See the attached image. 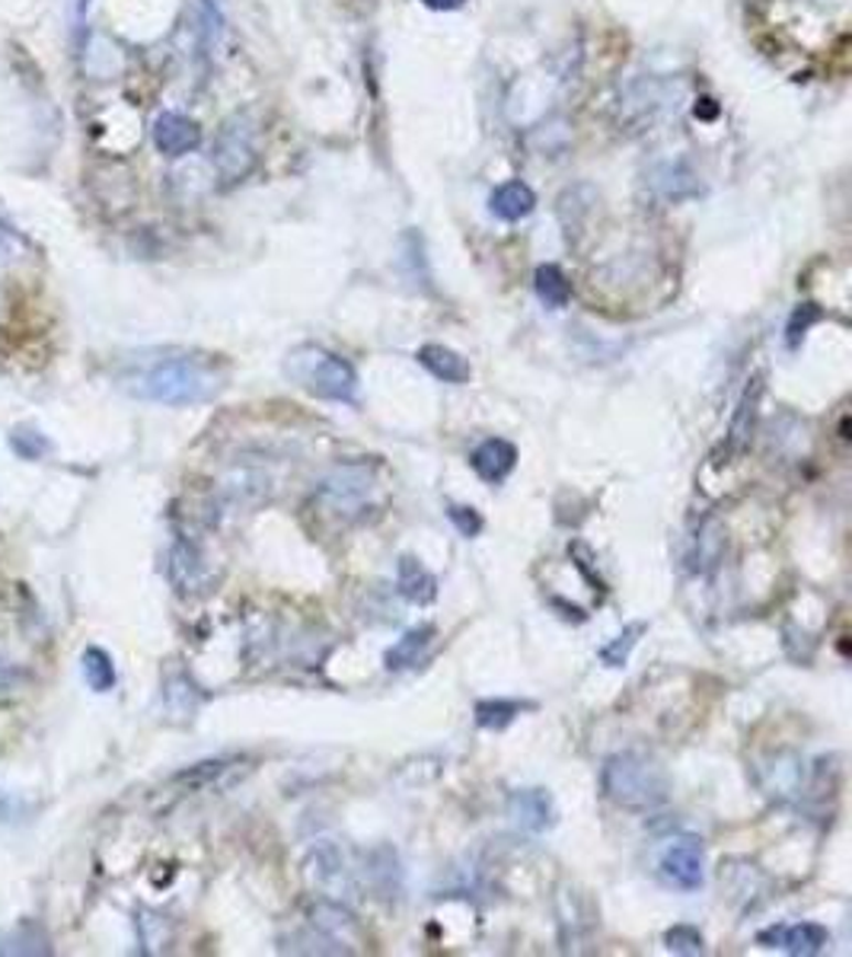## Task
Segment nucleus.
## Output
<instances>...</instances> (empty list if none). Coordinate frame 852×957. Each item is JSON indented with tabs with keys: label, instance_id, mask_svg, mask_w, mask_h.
Segmentation results:
<instances>
[{
	"label": "nucleus",
	"instance_id": "2eb2a0df",
	"mask_svg": "<svg viewBox=\"0 0 852 957\" xmlns=\"http://www.w3.org/2000/svg\"><path fill=\"white\" fill-rule=\"evenodd\" d=\"M434 626H419V628H409L399 642H396L393 648L384 655V667L387 670H406V667H416L419 660H422V655L428 652V645L434 642Z\"/></svg>",
	"mask_w": 852,
	"mask_h": 957
},
{
	"label": "nucleus",
	"instance_id": "20e7f679",
	"mask_svg": "<svg viewBox=\"0 0 852 957\" xmlns=\"http://www.w3.org/2000/svg\"><path fill=\"white\" fill-rule=\"evenodd\" d=\"M256 125L249 116H234L224 121L217 144H214V166L224 182L244 180L246 173L256 166Z\"/></svg>",
	"mask_w": 852,
	"mask_h": 957
},
{
	"label": "nucleus",
	"instance_id": "f257e3e1",
	"mask_svg": "<svg viewBox=\"0 0 852 957\" xmlns=\"http://www.w3.org/2000/svg\"><path fill=\"white\" fill-rule=\"evenodd\" d=\"M230 367L220 355L195 348H144L122 361L119 387L157 406H202L227 387Z\"/></svg>",
	"mask_w": 852,
	"mask_h": 957
},
{
	"label": "nucleus",
	"instance_id": "412c9836",
	"mask_svg": "<svg viewBox=\"0 0 852 957\" xmlns=\"http://www.w3.org/2000/svg\"><path fill=\"white\" fill-rule=\"evenodd\" d=\"M818 320H823V310L818 307V303H801L795 313H791L789 326H786V342H789V348L795 352L798 345H801V338L808 335V330L818 323Z\"/></svg>",
	"mask_w": 852,
	"mask_h": 957
},
{
	"label": "nucleus",
	"instance_id": "0eeeda50",
	"mask_svg": "<svg viewBox=\"0 0 852 957\" xmlns=\"http://www.w3.org/2000/svg\"><path fill=\"white\" fill-rule=\"evenodd\" d=\"M757 942L766 948H783L795 957L821 955L830 945V932L818 923H795V926H773L763 928Z\"/></svg>",
	"mask_w": 852,
	"mask_h": 957
},
{
	"label": "nucleus",
	"instance_id": "5701e85b",
	"mask_svg": "<svg viewBox=\"0 0 852 957\" xmlns=\"http://www.w3.org/2000/svg\"><path fill=\"white\" fill-rule=\"evenodd\" d=\"M10 444H13V450H17L20 456H26V460H39V456H45L48 448H52V444H48L39 431H32V428L13 431V434H10Z\"/></svg>",
	"mask_w": 852,
	"mask_h": 957
},
{
	"label": "nucleus",
	"instance_id": "dca6fc26",
	"mask_svg": "<svg viewBox=\"0 0 852 957\" xmlns=\"http://www.w3.org/2000/svg\"><path fill=\"white\" fill-rule=\"evenodd\" d=\"M537 709V702H520V699H483L476 702V724L486 731H502L508 728L520 712Z\"/></svg>",
	"mask_w": 852,
	"mask_h": 957
},
{
	"label": "nucleus",
	"instance_id": "9b49d317",
	"mask_svg": "<svg viewBox=\"0 0 852 957\" xmlns=\"http://www.w3.org/2000/svg\"><path fill=\"white\" fill-rule=\"evenodd\" d=\"M761 396H763V377H754L751 387L744 389L741 402H737V412L731 419L729 438H725V456H737L741 450L751 444V434H754V424H757V412H761Z\"/></svg>",
	"mask_w": 852,
	"mask_h": 957
},
{
	"label": "nucleus",
	"instance_id": "a211bd4d",
	"mask_svg": "<svg viewBox=\"0 0 852 957\" xmlns=\"http://www.w3.org/2000/svg\"><path fill=\"white\" fill-rule=\"evenodd\" d=\"M533 288H537V298L543 300L549 310H562L572 300V284L559 266H540L533 275Z\"/></svg>",
	"mask_w": 852,
	"mask_h": 957
},
{
	"label": "nucleus",
	"instance_id": "7ed1b4c3",
	"mask_svg": "<svg viewBox=\"0 0 852 957\" xmlns=\"http://www.w3.org/2000/svg\"><path fill=\"white\" fill-rule=\"evenodd\" d=\"M281 370L294 387H301L316 399L345 402V406L358 402V370L323 345H313V342L298 345L294 352H288Z\"/></svg>",
	"mask_w": 852,
	"mask_h": 957
},
{
	"label": "nucleus",
	"instance_id": "bb28decb",
	"mask_svg": "<svg viewBox=\"0 0 852 957\" xmlns=\"http://www.w3.org/2000/svg\"><path fill=\"white\" fill-rule=\"evenodd\" d=\"M428 10H460L466 0H422Z\"/></svg>",
	"mask_w": 852,
	"mask_h": 957
},
{
	"label": "nucleus",
	"instance_id": "a878e982",
	"mask_svg": "<svg viewBox=\"0 0 852 957\" xmlns=\"http://www.w3.org/2000/svg\"><path fill=\"white\" fill-rule=\"evenodd\" d=\"M23 677H26V674H23V670H20L17 664H10V660H0V689L17 687V684H20Z\"/></svg>",
	"mask_w": 852,
	"mask_h": 957
},
{
	"label": "nucleus",
	"instance_id": "6e6552de",
	"mask_svg": "<svg viewBox=\"0 0 852 957\" xmlns=\"http://www.w3.org/2000/svg\"><path fill=\"white\" fill-rule=\"evenodd\" d=\"M153 144L166 157H185L202 144V128L188 116L180 112H163L153 121Z\"/></svg>",
	"mask_w": 852,
	"mask_h": 957
},
{
	"label": "nucleus",
	"instance_id": "aec40b11",
	"mask_svg": "<svg viewBox=\"0 0 852 957\" xmlns=\"http://www.w3.org/2000/svg\"><path fill=\"white\" fill-rule=\"evenodd\" d=\"M639 635H645V623H629L610 645L601 648V660H604L607 667H623V664L629 660V655H633V648L639 645Z\"/></svg>",
	"mask_w": 852,
	"mask_h": 957
},
{
	"label": "nucleus",
	"instance_id": "b1692460",
	"mask_svg": "<svg viewBox=\"0 0 852 957\" xmlns=\"http://www.w3.org/2000/svg\"><path fill=\"white\" fill-rule=\"evenodd\" d=\"M447 517H451V524L457 527L463 537H479L483 527H486V520L479 517V510L466 508V505H447Z\"/></svg>",
	"mask_w": 852,
	"mask_h": 957
},
{
	"label": "nucleus",
	"instance_id": "f03ea898",
	"mask_svg": "<svg viewBox=\"0 0 852 957\" xmlns=\"http://www.w3.org/2000/svg\"><path fill=\"white\" fill-rule=\"evenodd\" d=\"M601 788L623 810H655L670 798V778L665 766H658L651 756L636 750H623L604 760Z\"/></svg>",
	"mask_w": 852,
	"mask_h": 957
},
{
	"label": "nucleus",
	"instance_id": "9d476101",
	"mask_svg": "<svg viewBox=\"0 0 852 957\" xmlns=\"http://www.w3.org/2000/svg\"><path fill=\"white\" fill-rule=\"evenodd\" d=\"M508 817L518 830L543 834L552 827V798L543 788H518L508 798Z\"/></svg>",
	"mask_w": 852,
	"mask_h": 957
},
{
	"label": "nucleus",
	"instance_id": "1a4fd4ad",
	"mask_svg": "<svg viewBox=\"0 0 852 957\" xmlns=\"http://www.w3.org/2000/svg\"><path fill=\"white\" fill-rule=\"evenodd\" d=\"M470 466L488 485H502L518 466V448L511 441H505V438H488V441H483L479 448L473 450Z\"/></svg>",
	"mask_w": 852,
	"mask_h": 957
},
{
	"label": "nucleus",
	"instance_id": "f3484780",
	"mask_svg": "<svg viewBox=\"0 0 852 957\" xmlns=\"http://www.w3.org/2000/svg\"><path fill=\"white\" fill-rule=\"evenodd\" d=\"M170 574H173V584H176L180 591H202V584H205V578H208V569L202 566V559H198V552H195L192 546L180 542V546L173 549Z\"/></svg>",
	"mask_w": 852,
	"mask_h": 957
},
{
	"label": "nucleus",
	"instance_id": "39448f33",
	"mask_svg": "<svg viewBox=\"0 0 852 957\" xmlns=\"http://www.w3.org/2000/svg\"><path fill=\"white\" fill-rule=\"evenodd\" d=\"M658 878L683 894H693L705 884V856L700 837H673L658 859Z\"/></svg>",
	"mask_w": 852,
	"mask_h": 957
},
{
	"label": "nucleus",
	"instance_id": "6ab92c4d",
	"mask_svg": "<svg viewBox=\"0 0 852 957\" xmlns=\"http://www.w3.org/2000/svg\"><path fill=\"white\" fill-rule=\"evenodd\" d=\"M80 667H84V677H87L90 689H96V692H109L116 687V664L103 648H87Z\"/></svg>",
	"mask_w": 852,
	"mask_h": 957
},
{
	"label": "nucleus",
	"instance_id": "393cba45",
	"mask_svg": "<svg viewBox=\"0 0 852 957\" xmlns=\"http://www.w3.org/2000/svg\"><path fill=\"white\" fill-rule=\"evenodd\" d=\"M23 249H26V239L20 237L10 224L0 221V256H17Z\"/></svg>",
	"mask_w": 852,
	"mask_h": 957
},
{
	"label": "nucleus",
	"instance_id": "f8f14e48",
	"mask_svg": "<svg viewBox=\"0 0 852 957\" xmlns=\"http://www.w3.org/2000/svg\"><path fill=\"white\" fill-rule=\"evenodd\" d=\"M419 364L425 367L431 377H438V380H444V384H470V377H473V367H470V361L460 358L454 348H447V345H422L419 348Z\"/></svg>",
	"mask_w": 852,
	"mask_h": 957
},
{
	"label": "nucleus",
	"instance_id": "ddd939ff",
	"mask_svg": "<svg viewBox=\"0 0 852 957\" xmlns=\"http://www.w3.org/2000/svg\"><path fill=\"white\" fill-rule=\"evenodd\" d=\"M396 588L399 594L409 600V603H419L425 606L431 600L438 598V578L412 556H402L399 566H396Z\"/></svg>",
	"mask_w": 852,
	"mask_h": 957
},
{
	"label": "nucleus",
	"instance_id": "423d86ee",
	"mask_svg": "<svg viewBox=\"0 0 852 957\" xmlns=\"http://www.w3.org/2000/svg\"><path fill=\"white\" fill-rule=\"evenodd\" d=\"M374 488V476H370V466H342L335 470L333 476L323 482L320 488V498L330 505V510H338V514H355V510L365 508L367 492Z\"/></svg>",
	"mask_w": 852,
	"mask_h": 957
},
{
	"label": "nucleus",
	"instance_id": "4468645a",
	"mask_svg": "<svg viewBox=\"0 0 852 957\" xmlns=\"http://www.w3.org/2000/svg\"><path fill=\"white\" fill-rule=\"evenodd\" d=\"M488 208L502 221H520V217H527L530 211L537 208V195H533V189L527 182H505V185H498L492 192Z\"/></svg>",
	"mask_w": 852,
	"mask_h": 957
},
{
	"label": "nucleus",
	"instance_id": "4be33fe9",
	"mask_svg": "<svg viewBox=\"0 0 852 957\" xmlns=\"http://www.w3.org/2000/svg\"><path fill=\"white\" fill-rule=\"evenodd\" d=\"M665 945L673 955H702L705 951V942H702V932L693 926H673L665 932Z\"/></svg>",
	"mask_w": 852,
	"mask_h": 957
}]
</instances>
